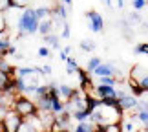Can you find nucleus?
<instances>
[{
  "label": "nucleus",
  "mask_w": 148,
  "mask_h": 132,
  "mask_svg": "<svg viewBox=\"0 0 148 132\" xmlns=\"http://www.w3.org/2000/svg\"><path fill=\"white\" fill-rule=\"evenodd\" d=\"M124 110L119 105H106V103H99L97 106L90 112V121H93L97 127L108 123H117L123 119Z\"/></svg>",
  "instance_id": "1"
},
{
  "label": "nucleus",
  "mask_w": 148,
  "mask_h": 132,
  "mask_svg": "<svg viewBox=\"0 0 148 132\" xmlns=\"http://www.w3.org/2000/svg\"><path fill=\"white\" fill-rule=\"evenodd\" d=\"M38 22L40 19H38L37 11L33 8H24L16 20V28H18L20 35H31V33L38 31Z\"/></svg>",
  "instance_id": "2"
},
{
  "label": "nucleus",
  "mask_w": 148,
  "mask_h": 132,
  "mask_svg": "<svg viewBox=\"0 0 148 132\" xmlns=\"http://www.w3.org/2000/svg\"><path fill=\"white\" fill-rule=\"evenodd\" d=\"M37 103L35 101H31L29 97H26V95H22V94H18L16 95V99H15V105H13V110H16L20 114V116H24V117H27V116H31V114H35L37 112Z\"/></svg>",
  "instance_id": "3"
},
{
  "label": "nucleus",
  "mask_w": 148,
  "mask_h": 132,
  "mask_svg": "<svg viewBox=\"0 0 148 132\" xmlns=\"http://www.w3.org/2000/svg\"><path fill=\"white\" fill-rule=\"evenodd\" d=\"M22 121H24V116H20L16 110L11 108L8 112V116H5V119H4V127L8 132H18V127H20Z\"/></svg>",
  "instance_id": "4"
},
{
  "label": "nucleus",
  "mask_w": 148,
  "mask_h": 132,
  "mask_svg": "<svg viewBox=\"0 0 148 132\" xmlns=\"http://www.w3.org/2000/svg\"><path fill=\"white\" fill-rule=\"evenodd\" d=\"M86 19L90 22V30H92V31H95V33L102 31V28H104V20H102L101 13H97V11H88Z\"/></svg>",
  "instance_id": "5"
},
{
  "label": "nucleus",
  "mask_w": 148,
  "mask_h": 132,
  "mask_svg": "<svg viewBox=\"0 0 148 132\" xmlns=\"http://www.w3.org/2000/svg\"><path fill=\"white\" fill-rule=\"evenodd\" d=\"M119 73H121V72H119L117 68L112 64V62H101V64L93 70L92 75H95V77H102V75H115V77H117Z\"/></svg>",
  "instance_id": "6"
},
{
  "label": "nucleus",
  "mask_w": 148,
  "mask_h": 132,
  "mask_svg": "<svg viewBox=\"0 0 148 132\" xmlns=\"http://www.w3.org/2000/svg\"><path fill=\"white\" fill-rule=\"evenodd\" d=\"M119 106H121L124 112L134 110V108L137 106V99H135V95H128V94H121V92H119Z\"/></svg>",
  "instance_id": "7"
},
{
  "label": "nucleus",
  "mask_w": 148,
  "mask_h": 132,
  "mask_svg": "<svg viewBox=\"0 0 148 132\" xmlns=\"http://www.w3.org/2000/svg\"><path fill=\"white\" fill-rule=\"evenodd\" d=\"M53 31V19L51 17H48V19H42L40 22H38V33H40L42 37H46L48 33Z\"/></svg>",
  "instance_id": "8"
},
{
  "label": "nucleus",
  "mask_w": 148,
  "mask_h": 132,
  "mask_svg": "<svg viewBox=\"0 0 148 132\" xmlns=\"http://www.w3.org/2000/svg\"><path fill=\"white\" fill-rule=\"evenodd\" d=\"M73 90H75V88H71L70 86V84H60V86H57V92H59V97H60V99L62 101H68V99H70V97L73 95Z\"/></svg>",
  "instance_id": "9"
},
{
  "label": "nucleus",
  "mask_w": 148,
  "mask_h": 132,
  "mask_svg": "<svg viewBox=\"0 0 148 132\" xmlns=\"http://www.w3.org/2000/svg\"><path fill=\"white\" fill-rule=\"evenodd\" d=\"M128 86L132 88V94H134L135 97H139V95L145 94V88L141 86L139 81H137V79H134V77H128Z\"/></svg>",
  "instance_id": "10"
},
{
  "label": "nucleus",
  "mask_w": 148,
  "mask_h": 132,
  "mask_svg": "<svg viewBox=\"0 0 148 132\" xmlns=\"http://www.w3.org/2000/svg\"><path fill=\"white\" fill-rule=\"evenodd\" d=\"M77 132H92V130H97V125H95L93 121H79V125H77V129H75Z\"/></svg>",
  "instance_id": "11"
},
{
  "label": "nucleus",
  "mask_w": 148,
  "mask_h": 132,
  "mask_svg": "<svg viewBox=\"0 0 148 132\" xmlns=\"http://www.w3.org/2000/svg\"><path fill=\"white\" fill-rule=\"evenodd\" d=\"M77 70H79V62L73 57H68L66 59V73L68 75H73V73H77Z\"/></svg>",
  "instance_id": "12"
},
{
  "label": "nucleus",
  "mask_w": 148,
  "mask_h": 132,
  "mask_svg": "<svg viewBox=\"0 0 148 132\" xmlns=\"http://www.w3.org/2000/svg\"><path fill=\"white\" fill-rule=\"evenodd\" d=\"M146 73H148V70H145L143 66L137 64V66H134L132 70H130V77H134V79H137V81H141V79H143Z\"/></svg>",
  "instance_id": "13"
},
{
  "label": "nucleus",
  "mask_w": 148,
  "mask_h": 132,
  "mask_svg": "<svg viewBox=\"0 0 148 132\" xmlns=\"http://www.w3.org/2000/svg\"><path fill=\"white\" fill-rule=\"evenodd\" d=\"M44 41H46V44H49L51 48H55V50H59V48H60V44H59V35H55L53 31L48 33V35L44 37Z\"/></svg>",
  "instance_id": "14"
},
{
  "label": "nucleus",
  "mask_w": 148,
  "mask_h": 132,
  "mask_svg": "<svg viewBox=\"0 0 148 132\" xmlns=\"http://www.w3.org/2000/svg\"><path fill=\"white\" fill-rule=\"evenodd\" d=\"M11 73H8V72H4V70H0V90H5V86L9 84V81H11Z\"/></svg>",
  "instance_id": "15"
},
{
  "label": "nucleus",
  "mask_w": 148,
  "mask_h": 132,
  "mask_svg": "<svg viewBox=\"0 0 148 132\" xmlns=\"http://www.w3.org/2000/svg\"><path fill=\"white\" fill-rule=\"evenodd\" d=\"M73 119H77V121H86V119H90V110L88 108H84V110H77L71 114Z\"/></svg>",
  "instance_id": "16"
},
{
  "label": "nucleus",
  "mask_w": 148,
  "mask_h": 132,
  "mask_svg": "<svg viewBox=\"0 0 148 132\" xmlns=\"http://www.w3.org/2000/svg\"><path fill=\"white\" fill-rule=\"evenodd\" d=\"M99 83L101 84H110V86H115V84H117V79H115V75H102V77H99Z\"/></svg>",
  "instance_id": "17"
},
{
  "label": "nucleus",
  "mask_w": 148,
  "mask_h": 132,
  "mask_svg": "<svg viewBox=\"0 0 148 132\" xmlns=\"http://www.w3.org/2000/svg\"><path fill=\"white\" fill-rule=\"evenodd\" d=\"M51 13H55V15L60 19V20H66V17H68V11H66L64 6H57V8H55L53 11H51Z\"/></svg>",
  "instance_id": "18"
},
{
  "label": "nucleus",
  "mask_w": 148,
  "mask_h": 132,
  "mask_svg": "<svg viewBox=\"0 0 148 132\" xmlns=\"http://www.w3.org/2000/svg\"><path fill=\"white\" fill-rule=\"evenodd\" d=\"M126 22H128L130 26H137V24H141V22H143V20H141V17H139V15H137V13H135V11H134V13H130V15H128Z\"/></svg>",
  "instance_id": "19"
},
{
  "label": "nucleus",
  "mask_w": 148,
  "mask_h": 132,
  "mask_svg": "<svg viewBox=\"0 0 148 132\" xmlns=\"http://www.w3.org/2000/svg\"><path fill=\"white\" fill-rule=\"evenodd\" d=\"M101 59H99V57H93V59H90L88 61V66H86V70L90 72V73H93V70H95V68H97L99 64H101Z\"/></svg>",
  "instance_id": "20"
},
{
  "label": "nucleus",
  "mask_w": 148,
  "mask_h": 132,
  "mask_svg": "<svg viewBox=\"0 0 148 132\" xmlns=\"http://www.w3.org/2000/svg\"><path fill=\"white\" fill-rule=\"evenodd\" d=\"M35 11H37V15H38V19H40V20H42V19H48V17L51 15V9L46 8V6H42V8H37Z\"/></svg>",
  "instance_id": "21"
},
{
  "label": "nucleus",
  "mask_w": 148,
  "mask_h": 132,
  "mask_svg": "<svg viewBox=\"0 0 148 132\" xmlns=\"http://www.w3.org/2000/svg\"><path fill=\"white\" fill-rule=\"evenodd\" d=\"M81 50H84V51H93V50H95V42H93V41H88V39H84V41L81 42Z\"/></svg>",
  "instance_id": "22"
},
{
  "label": "nucleus",
  "mask_w": 148,
  "mask_h": 132,
  "mask_svg": "<svg viewBox=\"0 0 148 132\" xmlns=\"http://www.w3.org/2000/svg\"><path fill=\"white\" fill-rule=\"evenodd\" d=\"M29 2L31 0H11V6H13V8H18V9H24V8L29 6Z\"/></svg>",
  "instance_id": "23"
},
{
  "label": "nucleus",
  "mask_w": 148,
  "mask_h": 132,
  "mask_svg": "<svg viewBox=\"0 0 148 132\" xmlns=\"http://www.w3.org/2000/svg\"><path fill=\"white\" fill-rule=\"evenodd\" d=\"M35 129L31 127V123L27 121V119H24V121L20 123V127H18V132H33Z\"/></svg>",
  "instance_id": "24"
},
{
  "label": "nucleus",
  "mask_w": 148,
  "mask_h": 132,
  "mask_svg": "<svg viewBox=\"0 0 148 132\" xmlns=\"http://www.w3.org/2000/svg\"><path fill=\"white\" fill-rule=\"evenodd\" d=\"M134 51H135V53H146V55H148V44H146V42H145V44H137V46L134 48Z\"/></svg>",
  "instance_id": "25"
},
{
  "label": "nucleus",
  "mask_w": 148,
  "mask_h": 132,
  "mask_svg": "<svg viewBox=\"0 0 148 132\" xmlns=\"http://www.w3.org/2000/svg\"><path fill=\"white\" fill-rule=\"evenodd\" d=\"M60 37H64V39H70V24L64 20L62 22V33H60Z\"/></svg>",
  "instance_id": "26"
},
{
  "label": "nucleus",
  "mask_w": 148,
  "mask_h": 132,
  "mask_svg": "<svg viewBox=\"0 0 148 132\" xmlns=\"http://www.w3.org/2000/svg\"><path fill=\"white\" fill-rule=\"evenodd\" d=\"M11 110L9 106H5V105H0V123H4V119L5 116H8V112Z\"/></svg>",
  "instance_id": "27"
},
{
  "label": "nucleus",
  "mask_w": 148,
  "mask_h": 132,
  "mask_svg": "<svg viewBox=\"0 0 148 132\" xmlns=\"http://www.w3.org/2000/svg\"><path fill=\"white\" fill-rule=\"evenodd\" d=\"M38 55L40 57H51V51H49V48H46V46H40V48H38Z\"/></svg>",
  "instance_id": "28"
},
{
  "label": "nucleus",
  "mask_w": 148,
  "mask_h": 132,
  "mask_svg": "<svg viewBox=\"0 0 148 132\" xmlns=\"http://www.w3.org/2000/svg\"><path fill=\"white\" fill-rule=\"evenodd\" d=\"M132 4H134V8H135V9L139 11V9H143L145 6H146V0H134Z\"/></svg>",
  "instance_id": "29"
},
{
  "label": "nucleus",
  "mask_w": 148,
  "mask_h": 132,
  "mask_svg": "<svg viewBox=\"0 0 148 132\" xmlns=\"http://www.w3.org/2000/svg\"><path fill=\"white\" fill-rule=\"evenodd\" d=\"M11 42H5V41H0V57L2 55H5V51H8V46H9Z\"/></svg>",
  "instance_id": "30"
},
{
  "label": "nucleus",
  "mask_w": 148,
  "mask_h": 132,
  "mask_svg": "<svg viewBox=\"0 0 148 132\" xmlns=\"http://www.w3.org/2000/svg\"><path fill=\"white\" fill-rule=\"evenodd\" d=\"M121 125H123V130H134L135 129L132 121H123V119H121Z\"/></svg>",
  "instance_id": "31"
},
{
  "label": "nucleus",
  "mask_w": 148,
  "mask_h": 132,
  "mask_svg": "<svg viewBox=\"0 0 148 132\" xmlns=\"http://www.w3.org/2000/svg\"><path fill=\"white\" fill-rule=\"evenodd\" d=\"M139 84H141V86L145 88V92H148V73H146V75H145V77H143V79L139 81Z\"/></svg>",
  "instance_id": "32"
},
{
  "label": "nucleus",
  "mask_w": 148,
  "mask_h": 132,
  "mask_svg": "<svg viewBox=\"0 0 148 132\" xmlns=\"http://www.w3.org/2000/svg\"><path fill=\"white\" fill-rule=\"evenodd\" d=\"M40 72H42V75H49V73H51V66H49V64L42 66V68H40Z\"/></svg>",
  "instance_id": "33"
},
{
  "label": "nucleus",
  "mask_w": 148,
  "mask_h": 132,
  "mask_svg": "<svg viewBox=\"0 0 148 132\" xmlns=\"http://www.w3.org/2000/svg\"><path fill=\"white\" fill-rule=\"evenodd\" d=\"M5 26H8V22H5V17H4L2 13H0V31H2Z\"/></svg>",
  "instance_id": "34"
},
{
  "label": "nucleus",
  "mask_w": 148,
  "mask_h": 132,
  "mask_svg": "<svg viewBox=\"0 0 148 132\" xmlns=\"http://www.w3.org/2000/svg\"><path fill=\"white\" fill-rule=\"evenodd\" d=\"M117 6L119 8H124V0H117Z\"/></svg>",
  "instance_id": "35"
},
{
  "label": "nucleus",
  "mask_w": 148,
  "mask_h": 132,
  "mask_svg": "<svg viewBox=\"0 0 148 132\" xmlns=\"http://www.w3.org/2000/svg\"><path fill=\"white\" fill-rule=\"evenodd\" d=\"M102 4H106L108 8H110V6H112V0H102Z\"/></svg>",
  "instance_id": "36"
},
{
  "label": "nucleus",
  "mask_w": 148,
  "mask_h": 132,
  "mask_svg": "<svg viewBox=\"0 0 148 132\" xmlns=\"http://www.w3.org/2000/svg\"><path fill=\"white\" fill-rule=\"evenodd\" d=\"M62 2H64L66 6H71V0H62Z\"/></svg>",
  "instance_id": "37"
},
{
  "label": "nucleus",
  "mask_w": 148,
  "mask_h": 132,
  "mask_svg": "<svg viewBox=\"0 0 148 132\" xmlns=\"http://www.w3.org/2000/svg\"><path fill=\"white\" fill-rule=\"evenodd\" d=\"M2 94H4V92H2V90H0V105H2Z\"/></svg>",
  "instance_id": "38"
}]
</instances>
